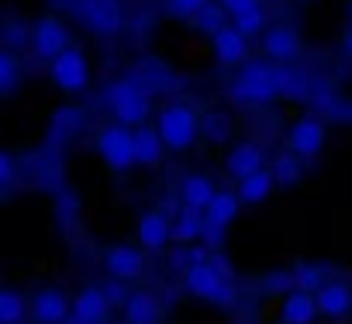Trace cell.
<instances>
[{"label":"cell","instance_id":"obj_1","mask_svg":"<svg viewBox=\"0 0 352 324\" xmlns=\"http://www.w3.org/2000/svg\"><path fill=\"white\" fill-rule=\"evenodd\" d=\"M283 93H294V97L307 93V76H294L287 66H276L270 59L245 62L239 69L235 83H232V97L239 104H252V107L270 104V100H276Z\"/></svg>","mask_w":352,"mask_h":324},{"label":"cell","instance_id":"obj_2","mask_svg":"<svg viewBox=\"0 0 352 324\" xmlns=\"http://www.w3.org/2000/svg\"><path fill=\"white\" fill-rule=\"evenodd\" d=\"M104 100H107L114 121L124 124V128H142L145 117L152 114V97H148V90L138 80H114L107 86Z\"/></svg>","mask_w":352,"mask_h":324},{"label":"cell","instance_id":"obj_3","mask_svg":"<svg viewBox=\"0 0 352 324\" xmlns=\"http://www.w3.org/2000/svg\"><path fill=\"white\" fill-rule=\"evenodd\" d=\"M184 286H187L190 297L208 300V303L225 307V310H232V307L239 303V290H235V283H232L228 276H221V273L211 266V259L190 266V269L184 273Z\"/></svg>","mask_w":352,"mask_h":324},{"label":"cell","instance_id":"obj_4","mask_svg":"<svg viewBox=\"0 0 352 324\" xmlns=\"http://www.w3.org/2000/svg\"><path fill=\"white\" fill-rule=\"evenodd\" d=\"M159 135L166 141L169 152H187L197 138H201V114L190 107V104H166L159 111Z\"/></svg>","mask_w":352,"mask_h":324},{"label":"cell","instance_id":"obj_5","mask_svg":"<svg viewBox=\"0 0 352 324\" xmlns=\"http://www.w3.org/2000/svg\"><path fill=\"white\" fill-rule=\"evenodd\" d=\"M97 155L104 159V166H111L114 173H128L131 166H138L135 159V131L124 124H104L97 131Z\"/></svg>","mask_w":352,"mask_h":324},{"label":"cell","instance_id":"obj_6","mask_svg":"<svg viewBox=\"0 0 352 324\" xmlns=\"http://www.w3.org/2000/svg\"><path fill=\"white\" fill-rule=\"evenodd\" d=\"M73 14L80 25L100 38H114L124 28V8L121 0H73Z\"/></svg>","mask_w":352,"mask_h":324},{"label":"cell","instance_id":"obj_7","mask_svg":"<svg viewBox=\"0 0 352 324\" xmlns=\"http://www.w3.org/2000/svg\"><path fill=\"white\" fill-rule=\"evenodd\" d=\"M49 76L63 93H83L90 86V59L80 45L66 49L56 62H49Z\"/></svg>","mask_w":352,"mask_h":324},{"label":"cell","instance_id":"obj_8","mask_svg":"<svg viewBox=\"0 0 352 324\" xmlns=\"http://www.w3.org/2000/svg\"><path fill=\"white\" fill-rule=\"evenodd\" d=\"M32 49H35V56H38V59L56 62L66 49H73L69 25H66L63 18H56V14L38 18V21H35V28H32Z\"/></svg>","mask_w":352,"mask_h":324},{"label":"cell","instance_id":"obj_9","mask_svg":"<svg viewBox=\"0 0 352 324\" xmlns=\"http://www.w3.org/2000/svg\"><path fill=\"white\" fill-rule=\"evenodd\" d=\"M304 52V42L294 25H273L263 32V56L276 66H294Z\"/></svg>","mask_w":352,"mask_h":324},{"label":"cell","instance_id":"obj_10","mask_svg":"<svg viewBox=\"0 0 352 324\" xmlns=\"http://www.w3.org/2000/svg\"><path fill=\"white\" fill-rule=\"evenodd\" d=\"M104 269L111 279L135 283L145 276V248L142 245H111L104 252Z\"/></svg>","mask_w":352,"mask_h":324},{"label":"cell","instance_id":"obj_11","mask_svg":"<svg viewBox=\"0 0 352 324\" xmlns=\"http://www.w3.org/2000/svg\"><path fill=\"white\" fill-rule=\"evenodd\" d=\"M324 138H328L324 121L304 114V117H297V121L290 124V131H287V148H290L294 155H300V159H314V155L324 148Z\"/></svg>","mask_w":352,"mask_h":324},{"label":"cell","instance_id":"obj_12","mask_svg":"<svg viewBox=\"0 0 352 324\" xmlns=\"http://www.w3.org/2000/svg\"><path fill=\"white\" fill-rule=\"evenodd\" d=\"M32 317L38 324H66L73 317V300L56 286H42L32 297Z\"/></svg>","mask_w":352,"mask_h":324},{"label":"cell","instance_id":"obj_13","mask_svg":"<svg viewBox=\"0 0 352 324\" xmlns=\"http://www.w3.org/2000/svg\"><path fill=\"white\" fill-rule=\"evenodd\" d=\"M173 242V218L162 211H145L138 218V245L145 252H162Z\"/></svg>","mask_w":352,"mask_h":324},{"label":"cell","instance_id":"obj_14","mask_svg":"<svg viewBox=\"0 0 352 324\" xmlns=\"http://www.w3.org/2000/svg\"><path fill=\"white\" fill-rule=\"evenodd\" d=\"M259 170H266V155H263V148L256 141H239V145L228 148V155H225V173L228 176L245 180V176H252Z\"/></svg>","mask_w":352,"mask_h":324},{"label":"cell","instance_id":"obj_15","mask_svg":"<svg viewBox=\"0 0 352 324\" xmlns=\"http://www.w3.org/2000/svg\"><path fill=\"white\" fill-rule=\"evenodd\" d=\"M314 297H318L321 317H328V321H342L352 314V286L345 279H328Z\"/></svg>","mask_w":352,"mask_h":324},{"label":"cell","instance_id":"obj_16","mask_svg":"<svg viewBox=\"0 0 352 324\" xmlns=\"http://www.w3.org/2000/svg\"><path fill=\"white\" fill-rule=\"evenodd\" d=\"M211 45H214V59H218L221 66H245V59H249V38H245L235 25L221 28V32L211 38Z\"/></svg>","mask_w":352,"mask_h":324},{"label":"cell","instance_id":"obj_17","mask_svg":"<svg viewBox=\"0 0 352 324\" xmlns=\"http://www.w3.org/2000/svg\"><path fill=\"white\" fill-rule=\"evenodd\" d=\"M321 317L318 310V297L307 290H290L280 303V321L283 324H314Z\"/></svg>","mask_w":352,"mask_h":324},{"label":"cell","instance_id":"obj_18","mask_svg":"<svg viewBox=\"0 0 352 324\" xmlns=\"http://www.w3.org/2000/svg\"><path fill=\"white\" fill-rule=\"evenodd\" d=\"M180 200H184V207H194V211H208L211 207V200L218 197V187H214V180L211 176H204V173H190V176H184V183H180Z\"/></svg>","mask_w":352,"mask_h":324},{"label":"cell","instance_id":"obj_19","mask_svg":"<svg viewBox=\"0 0 352 324\" xmlns=\"http://www.w3.org/2000/svg\"><path fill=\"white\" fill-rule=\"evenodd\" d=\"M111 307L114 303L107 300L104 286H83L73 297V317H80V321H107Z\"/></svg>","mask_w":352,"mask_h":324},{"label":"cell","instance_id":"obj_20","mask_svg":"<svg viewBox=\"0 0 352 324\" xmlns=\"http://www.w3.org/2000/svg\"><path fill=\"white\" fill-rule=\"evenodd\" d=\"M121 314H124V324H159V317H162V303H159L155 293H148V290H135V293L128 297V303L121 307Z\"/></svg>","mask_w":352,"mask_h":324},{"label":"cell","instance_id":"obj_21","mask_svg":"<svg viewBox=\"0 0 352 324\" xmlns=\"http://www.w3.org/2000/svg\"><path fill=\"white\" fill-rule=\"evenodd\" d=\"M169 148H166V141H162V135H159V128H135V159H138V166H145V170H155L159 162H162V155H166Z\"/></svg>","mask_w":352,"mask_h":324},{"label":"cell","instance_id":"obj_22","mask_svg":"<svg viewBox=\"0 0 352 324\" xmlns=\"http://www.w3.org/2000/svg\"><path fill=\"white\" fill-rule=\"evenodd\" d=\"M204 231H208L204 211L184 207L180 214L173 218V242H180V245H201L204 242Z\"/></svg>","mask_w":352,"mask_h":324},{"label":"cell","instance_id":"obj_23","mask_svg":"<svg viewBox=\"0 0 352 324\" xmlns=\"http://www.w3.org/2000/svg\"><path fill=\"white\" fill-rule=\"evenodd\" d=\"M273 190H276L273 170H259V173H252V176L239 180V187H235V194H239V200H242V204H266Z\"/></svg>","mask_w":352,"mask_h":324},{"label":"cell","instance_id":"obj_24","mask_svg":"<svg viewBox=\"0 0 352 324\" xmlns=\"http://www.w3.org/2000/svg\"><path fill=\"white\" fill-rule=\"evenodd\" d=\"M239 207H242L239 194L218 190V197L211 200V207L204 211V218H208V224H211V228H228V224L239 218Z\"/></svg>","mask_w":352,"mask_h":324},{"label":"cell","instance_id":"obj_25","mask_svg":"<svg viewBox=\"0 0 352 324\" xmlns=\"http://www.w3.org/2000/svg\"><path fill=\"white\" fill-rule=\"evenodd\" d=\"M273 180H276V187H297L300 180H304V159L300 155H294L290 148L287 152H280L276 159H273Z\"/></svg>","mask_w":352,"mask_h":324},{"label":"cell","instance_id":"obj_26","mask_svg":"<svg viewBox=\"0 0 352 324\" xmlns=\"http://www.w3.org/2000/svg\"><path fill=\"white\" fill-rule=\"evenodd\" d=\"M32 310V300L21 290H0V324H25Z\"/></svg>","mask_w":352,"mask_h":324},{"label":"cell","instance_id":"obj_27","mask_svg":"<svg viewBox=\"0 0 352 324\" xmlns=\"http://www.w3.org/2000/svg\"><path fill=\"white\" fill-rule=\"evenodd\" d=\"M201 138H208L211 145H225L232 138V117L228 114H218V111L204 114L201 117Z\"/></svg>","mask_w":352,"mask_h":324},{"label":"cell","instance_id":"obj_28","mask_svg":"<svg viewBox=\"0 0 352 324\" xmlns=\"http://www.w3.org/2000/svg\"><path fill=\"white\" fill-rule=\"evenodd\" d=\"M21 83V62H18V52L14 49H4L0 52V93L11 97Z\"/></svg>","mask_w":352,"mask_h":324},{"label":"cell","instance_id":"obj_29","mask_svg":"<svg viewBox=\"0 0 352 324\" xmlns=\"http://www.w3.org/2000/svg\"><path fill=\"white\" fill-rule=\"evenodd\" d=\"M290 273H294V286H297V290H307V293H318V290L328 283L324 269H321V266H311V262H300V266H294Z\"/></svg>","mask_w":352,"mask_h":324},{"label":"cell","instance_id":"obj_30","mask_svg":"<svg viewBox=\"0 0 352 324\" xmlns=\"http://www.w3.org/2000/svg\"><path fill=\"white\" fill-rule=\"evenodd\" d=\"M225 14H228V11H225L221 4H214V0H211V4H208V8H204V11H201V14L190 21V25H194L197 32H204V35H211V38H214L221 28H228V25H225Z\"/></svg>","mask_w":352,"mask_h":324},{"label":"cell","instance_id":"obj_31","mask_svg":"<svg viewBox=\"0 0 352 324\" xmlns=\"http://www.w3.org/2000/svg\"><path fill=\"white\" fill-rule=\"evenodd\" d=\"M208 4H211V0H166V11H169V18H176V21H194Z\"/></svg>","mask_w":352,"mask_h":324},{"label":"cell","instance_id":"obj_32","mask_svg":"<svg viewBox=\"0 0 352 324\" xmlns=\"http://www.w3.org/2000/svg\"><path fill=\"white\" fill-rule=\"evenodd\" d=\"M232 25H235L245 38H252V35H259V32L266 28V14H263V8H252V11H245V14L232 18Z\"/></svg>","mask_w":352,"mask_h":324},{"label":"cell","instance_id":"obj_33","mask_svg":"<svg viewBox=\"0 0 352 324\" xmlns=\"http://www.w3.org/2000/svg\"><path fill=\"white\" fill-rule=\"evenodd\" d=\"M21 42H28V25H21L18 18H8V25H4V49H18Z\"/></svg>","mask_w":352,"mask_h":324},{"label":"cell","instance_id":"obj_34","mask_svg":"<svg viewBox=\"0 0 352 324\" xmlns=\"http://www.w3.org/2000/svg\"><path fill=\"white\" fill-rule=\"evenodd\" d=\"M263 290H266V293H283V297H287L290 290H297V286H294V273H270V276L263 279Z\"/></svg>","mask_w":352,"mask_h":324},{"label":"cell","instance_id":"obj_35","mask_svg":"<svg viewBox=\"0 0 352 324\" xmlns=\"http://www.w3.org/2000/svg\"><path fill=\"white\" fill-rule=\"evenodd\" d=\"M14 176H18V159L11 152H4V155H0V187L11 190L14 187Z\"/></svg>","mask_w":352,"mask_h":324},{"label":"cell","instance_id":"obj_36","mask_svg":"<svg viewBox=\"0 0 352 324\" xmlns=\"http://www.w3.org/2000/svg\"><path fill=\"white\" fill-rule=\"evenodd\" d=\"M104 293H107V300H111L114 307H124V303H128V297H131V293L124 290V283H121V279H107Z\"/></svg>","mask_w":352,"mask_h":324},{"label":"cell","instance_id":"obj_37","mask_svg":"<svg viewBox=\"0 0 352 324\" xmlns=\"http://www.w3.org/2000/svg\"><path fill=\"white\" fill-rule=\"evenodd\" d=\"M218 4L232 14V18H239V14H245V11H252V8H259V0H218Z\"/></svg>","mask_w":352,"mask_h":324},{"label":"cell","instance_id":"obj_38","mask_svg":"<svg viewBox=\"0 0 352 324\" xmlns=\"http://www.w3.org/2000/svg\"><path fill=\"white\" fill-rule=\"evenodd\" d=\"M342 49H345V56L352 59V25H349V32H345V38H342Z\"/></svg>","mask_w":352,"mask_h":324},{"label":"cell","instance_id":"obj_39","mask_svg":"<svg viewBox=\"0 0 352 324\" xmlns=\"http://www.w3.org/2000/svg\"><path fill=\"white\" fill-rule=\"evenodd\" d=\"M66 324H104V321H80V317H69Z\"/></svg>","mask_w":352,"mask_h":324},{"label":"cell","instance_id":"obj_40","mask_svg":"<svg viewBox=\"0 0 352 324\" xmlns=\"http://www.w3.org/2000/svg\"><path fill=\"white\" fill-rule=\"evenodd\" d=\"M304 4H311V0H304Z\"/></svg>","mask_w":352,"mask_h":324},{"label":"cell","instance_id":"obj_41","mask_svg":"<svg viewBox=\"0 0 352 324\" xmlns=\"http://www.w3.org/2000/svg\"><path fill=\"white\" fill-rule=\"evenodd\" d=\"M276 324H283V321H276Z\"/></svg>","mask_w":352,"mask_h":324}]
</instances>
